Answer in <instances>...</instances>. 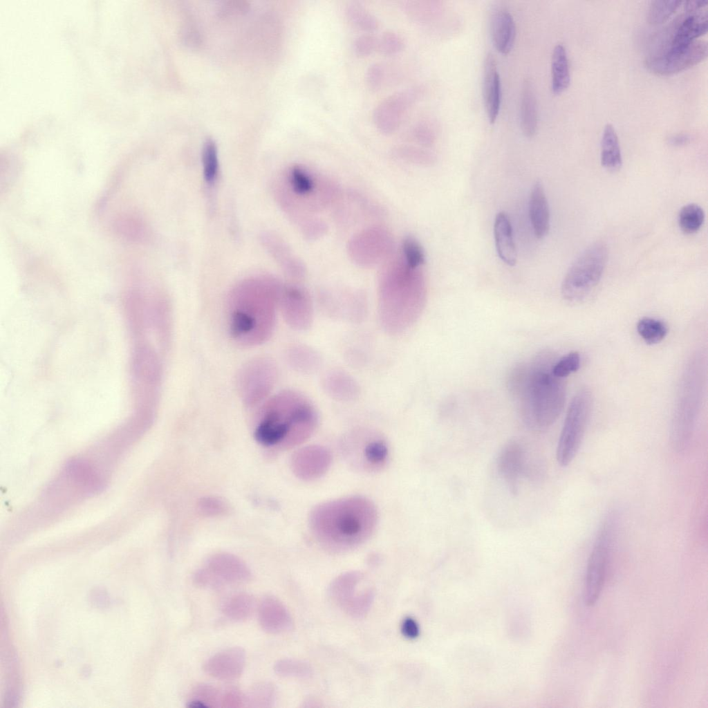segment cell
Here are the masks:
<instances>
[{
    "instance_id": "obj_1",
    "label": "cell",
    "mask_w": 708,
    "mask_h": 708,
    "mask_svg": "<svg viewBox=\"0 0 708 708\" xmlns=\"http://www.w3.org/2000/svg\"><path fill=\"white\" fill-rule=\"evenodd\" d=\"M282 286L271 277L245 280L230 295L227 304L230 333L236 343L251 347L272 335L279 307Z\"/></svg>"
},
{
    "instance_id": "obj_2",
    "label": "cell",
    "mask_w": 708,
    "mask_h": 708,
    "mask_svg": "<svg viewBox=\"0 0 708 708\" xmlns=\"http://www.w3.org/2000/svg\"><path fill=\"white\" fill-rule=\"evenodd\" d=\"M378 519L372 502L351 496L317 505L309 517L310 530L322 548L335 553L352 550L373 532Z\"/></svg>"
},
{
    "instance_id": "obj_3",
    "label": "cell",
    "mask_w": 708,
    "mask_h": 708,
    "mask_svg": "<svg viewBox=\"0 0 708 708\" xmlns=\"http://www.w3.org/2000/svg\"><path fill=\"white\" fill-rule=\"evenodd\" d=\"M389 259L378 278V317L385 332L398 335L418 317L424 304L425 283L419 268L409 266L400 254Z\"/></svg>"
},
{
    "instance_id": "obj_4",
    "label": "cell",
    "mask_w": 708,
    "mask_h": 708,
    "mask_svg": "<svg viewBox=\"0 0 708 708\" xmlns=\"http://www.w3.org/2000/svg\"><path fill=\"white\" fill-rule=\"evenodd\" d=\"M318 420L317 410L308 397L294 390H283L263 405L254 437L263 445L291 448L310 437Z\"/></svg>"
},
{
    "instance_id": "obj_5",
    "label": "cell",
    "mask_w": 708,
    "mask_h": 708,
    "mask_svg": "<svg viewBox=\"0 0 708 708\" xmlns=\"http://www.w3.org/2000/svg\"><path fill=\"white\" fill-rule=\"evenodd\" d=\"M556 360L551 351L539 352L527 366L523 382L512 393L519 398L522 418L531 429L550 427L563 409L566 387L564 379L552 373Z\"/></svg>"
},
{
    "instance_id": "obj_6",
    "label": "cell",
    "mask_w": 708,
    "mask_h": 708,
    "mask_svg": "<svg viewBox=\"0 0 708 708\" xmlns=\"http://www.w3.org/2000/svg\"><path fill=\"white\" fill-rule=\"evenodd\" d=\"M608 256L607 245L602 241L586 248L572 262L562 281V297L572 304L587 297L601 280Z\"/></svg>"
},
{
    "instance_id": "obj_7",
    "label": "cell",
    "mask_w": 708,
    "mask_h": 708,
    "mask_svg": "<svg viewBox=\"0 0 708 708\" xmlns=\"http://www.w3.org/2000/svg\"><path fill=\"white\" fill-rule=\"evenodd\" d=\"M617 523V515L615 511H611L604 519L596 535L584 580V600L587 606L596 604L603 589Z\"/></svg>"
},
{
    "instance_id": "obj_8",
    "label": "cell",
    "mask_w": 708,
    "mask_h": 708,
    "mask_svg": "<svg viewBox=\"0 0 708 708\" xmlns=\"http://www.w3.org/2000/svg\"><path fill=\"white\" fill-rule=\"evenodd\" d=\"M328 594L339 608L355 619L364 617L375 599V589L370 580L357 570L345 572L334 578Z\"/></svg>"
},
{
    "instance_id": "obj_9",
    "label": "cell",
    "mask_w": 708,
    "mask_h": 708,
    "mask_svg": "<svg viewBox=\"0 0 708 708\" xmlns=\"http://www.w3.org/2000/svg\"><path fill=\"white\" fill-rule=\"evenodd\" d=\"M593 405L591 392L581 389L572 398L557 442L556 459L567 467L576 457L584 437Z\"/></svg>"
},
{
    "instance_id": "obj_10",
    "label": "cell",
    "mask_w": 708,
    "mask_h": 708,
    "mask_svg": "<svg viewBox=\"0 0 708 708\" xmlns=\"http://www.w3.org/2000/svg\"><path fill=\"white\" fill-rule=\"evenodd\" d=\"M393 246V236L386 228L371 225L361 230L349 239L347 252L355 264L370 268L388 259Z\"/></svg>"
},
{
    "instance_id": "obj_11",
    "label": "cell",
    "mask_w": 708,
    "mask_h": 708,
    "mask_svg": "<svg viewBox=\"0 0 708 708\" xmlns=\"http://www.w3.org/2000/svg\"><path fill=\"white\" fill-rule=\"evenodd\" d=\"M277 378L274 362L265 357H257L242 366L237 375V388L243 403L254 407L265 400Z\"/></svg>"
},
{
    "instance_id": "obj_12",
    "label": "cell",
    "mask_w": 708,
    "mask_h": 708,
    "mask_svg": "<svg viewBox=\"0 0 708 708\" xmlns=\"http://www.w3.org/2000/svg\"><path fill=\"white\" fill-rule=\"evenodd\" d=\"M279 308L286 324L295 330L308 329L314 318V308L308 290L291 283L282 286Z\"/></svg>"
},
{
    "instance_id": "obj_13",
    "label": "cell",
    "mask_w": 708,
    "mask_h": 708,
    "mask_svg": "<svg viewBox=\"0 0 708 708\" xmlns=\"http://www.w3.org/2000/svg\"><path fill=\"white\" fill-rule=\"evenodd\" d=\"M707 55V42L696 40L682 51L664 52L648 57L645 61V66L654 74L662 76L671 75L695 66L705 59Z\"/></svg>"
},
{
    "instance_id": "obj_14",
    "label": "cell",
    "mask_w": 708,
    "mask_h": 708,
    "mask_svg": "<svg viewBox=\"0 0 708 708\" xmlns=\"http://www.w3.org/2000/svg\"><path fill=\"white\" fill-rule=\"evenodd\" d=\"M416 96L413 88H407L394 92L380 100L373 111V120L377 128L384 133L394 131Z\"/></svg>"
},
{
    "instance_id": "obj_15",
    "label": "cell",
    "mask_w": 708,
    "mask_h": 708,
    "mask_svg": "<svg viewBox=\"0 0 708 708\" xmlns=\"http://www.w3.org/2000/svg\"><path fill=\"white\" fill-rule=\"evenodd\" d=\"M348 457L354 458V461L362 468L369 471L381 469L386 463L388 449L381 438L375 435L354 436L348 439Z\"/></svg>"
},
{
    "instance_id": "obj_16",
    "label": "cell",
    "mask_w": 708,
    "mask_h": 708,
    "mask_svg": "<svg viewBox=\"0 0 708 708\" xmlns=\"http://www.w3.org/2000/svg\"><path fill=\"white\" fill-rule=\"evenodd\" d=\"M496 467L511 494L516 495L520 478L526 469L525 453L522 445L515 440L507 442L498 455Z\"/></svg>"
},
{
    "instance_id": "obj_17",
    "label": "cell",
    "mask_w": 708,
    "mask_h": 708,
    "mask_svg": "<svg viewBox=\"0 0 708 708\" xmlns=\"http://www.w3.org/2000/svg\"><path fill=\"white\" fill-rule=\"evenodd\" d=\"M331 456L325 447L319 445L305 447L292 458L294 473L301 479L311 481L322 476L329 468Z\"/></svg>"
},
{
    "instance_id": "obj_18",
    "label": "cell",
    "mask_w": 708,
    "mask_h": 708,
    "mask_svg": "<svg viewBox=\"0 0 708 708\" xmlns=\"http://www.w3.org/2000/svg\"><path fill=\"white\" fill-rule=\"evenodd\" d=\"M245 664V651L238 646L228 648L210 657L205 663L204 671L209 676L221 680L239 678Z\"/></svg>"
},
{
    "instance_id": "obj_19",
    "label": "cell",
    "mask_w": 708,
    "mask_h": 708,
    "mask_svg": "<svg viewBox=\"0 0 708 708\" xmlns=\"http://www.w3.org/2000/svg\"><path fill=\"white\" fill-rule=\"evenodd\" d=\"M260 626L266 632L272 634L290 631L293 625L292 619L286 606L277 598L268 596L263 598L258 609Z\"/></svg>"
},
{
    "instance_id": "obj_20",
    "label": "cell",
    "mask_w": 708,
    "mask_h": 708,
    "mask_svg": "<svg viewBox=\"0 0 708 708\" xmlns=\"http://www.w3.org/2000/svg\"><path fill=\"white\" fill-rule=\"evenodd\" d=\"M707 31L706 12L687 13L678 24L672 35L670 46L664 52L676 53L687 49L697 38Z\"/></svg>"
},
{
    "instance_id": "obj_21",
    "label": "cell",
    "mask_w": 708,
    "mask_h": 708,
    "mask_svg": "<svg viewBox=\"0 0 708 708\" xmlns=\"http://www.w3.org/2000/svg\"><path fill=\"white\" fill-rule=\"evenodd\" d=\"M483 96L490 123H494L499 113L501 89L496 60L489 53L485 60L483 78Z\"/></svg>"
},
{
    "instance_id": "obj_22",
    "label": "cell",
    "mask_w": 708,
    "mask_h": 708,
    "mask_svg": "<svg viewBox=\"0 0 708 708\" xmlns=\"http://www.w3.org/2000/svg\"><path fill=\"white\" fill-rule=\"evenodd\" d=\"M207 568L223 583L246 581L252 577L246 564L230 554L214 555L208 560Z\"/></svg>"
},
{
    "instance_id": "obj_23",
    "label": "cell",
    "mask_w": 708,
    "mask_h": 708,
    "mask_svg": "<svg viewBox=\"0 0 708 708\" xmlns=\"http://www.w3.org/2000/svg\"><path fill=\"white\" fill-rule=\"evenodd\" d=\"M529 214L533 232L537 239H543L550 230V209L541 181L532 185L529 202Z\"/></svg>"
},
{
    "instance_id": "obj_24",
    "label": "cell",
    "mask_w": 708,
    "mask_h": 708,
    "mask_svg": "<svg viewBox=\"0 0 708 708\" xmlns=\"http://www.w3.org/2000/svg\"><path fill=\"white\" fill-rule=\"evenodd\" d=\"M494 236L497 254L502 261L513 266L516 263L517 253L511 222L504 212H499L494 223Z\"/></svg>"
},
{
    "instance_id": "obj_25",
    "label": "cell",
    "mask_w": 708,
    "mask_h": 708,
    "mask_svg": "<svg viewBox=\"0 0 708 708\" xmlns=\"http://www.w3.org/2000/svg\"><path fill=\"white\" fill-rule=\"evenodd\" d=\"M491 35L494 47L500 53L507 55L511 51L516 37V26L512 16L505 9L498 10L493 15Z\"/></svg>"
},
{
    "instance_id": "obj_26",
    "label": "cell",
    "mask_w": 708,
    "mask_h": 708,
    "mask_svg": "<svg viewBox=\"0 0 708 708\" xmlns=\"http://www.w3.org/2000/svg\"><path fill=\"white\" fill-rule=\"evenodd\" d=\"M323 388L334 399L349 401L357 397L358 386L348 373L340 370H333L323 378Z\"/></svg>"
},
{
    "instance_id": "obj_27",
    "label": "cell",
    "mask_w": 708,
    "mask_h": 708,
    "mask_svg": "<svg viewBox=\"0 0 708 708\" xmlns=\"http://www.w3.org/2000/svg\"><path fill=\"white\" fill-rule=\"evenodd\" d=\"M537 123V105L534 86L530 79H525L521 94V127L527 138L534 136Z\"/></svg>"
},
{
    "instance_id": "obj_28",
    "label": "cell",
    "mask_w": 708,
    "mask_h": 708,
    "mask_svg": "<svg viewBox=\"0 0 708 708\" xmlns=\"http://www.w3.org/2000/svg\"><path fill=\"white\" fill-rule=\"evenodd\" d=\"M270 241L272 252L286 274L295 280L304 279L306 274L304 263L292 252L282 240L272 238Z\"/></svg>"
},
{
    "instance_id": "obj_29",
    "label": "cell",
    "mask_w": 708,
    "mask_h": 708,
    "mask_svg": "<svg viewBox=\"0 0 708 708\" xmlns=\"http://www.w3.org/2000/svg\"><path fill=\"white\" fill-rule=\"evenodd\" d=\"M601 163L606 169L615 171L622 164L620 146L616 131L611 124L604 129L601 141Z\"/></svg>"
},
{
    "instance_id": "obj_30",
    "label": "cell",
    "mask_w": 708,
    "mask_h": 708,
    "mask_svg": "<svg viewBox=\"0 0 708 708\" xmlns=\"http://www.w3.org/2000/svg\"><path fill=\"white\" fill-rule=\"evenodd\" d=\"M552 91L559 95L565 91L570 82L569 64L565 47L558 44L554 48L552 62Z\"/></svg>"
},
{
    "instance_id": "obj_31",
    "label": "cell",
    "mask_w": 708,
    "mask_h": 708,
    "mask_svg": "<svg viewBox=\"0 0 708 708\" xmlns=\"http://www.w3.org/2000/svg\"><path fill=\"white\" fill-rule=\"evenodd\" d=\"M254 607L255 602L252 596L246 593H239L225 601L222 613L230 620L241 622L252 615Z\"/></svg>"
},
{
    "instance_id": "obj_32",
    "label": "cell",
    "mask_w": 708,
    "mask_h": 708,
    "mask_svg": "<svg viewBox=\"0 0 708 708\" xmlns=\"http://www.w3.org/2000/svg\"><path fill=\"white\" fill-rule=\"evenodd\" d=\"M286 359L292 369L303 373H313L320 365L319 355L312 348L303 345L290 347L287 352Z\"/></svg>"
},
{
    "instance_id": "obj_33",
    "label": "cell",
    "mask_w": 708,
    "mask_h": 708,
    "mask_svg": "<svg viewBox=\"0 0 708 708\" xmlns=\"http://www.w3.org/2000/svg\"><path fill=\"white\" fill-rule=\"evenodd\" d=\"M277 690L270 682H259L250 687L244 694V707L252 708L272 707L276 700Z\"/></svg>"
},
{
    "instance_id": "obj_34",
    "label": "cell",
    "mask_w": 708,
    "mask_h": 708,
    "mask_svg": "<svg viewBox=\"0 0 708 708\" xmlns=\"http://www.w3.org/2000/svg\"><path fill=\"white\" fill-rule=\"evenodd\" d=\"M705 212L698 205L690 203L683 206L678 216V223L681 230L685 234L697 232L703 225Z\"/></svg>"
},
{
    "instance_id": "obj_35",
    "label": "cell",
    "mask_w": 708,
    "mask_h": 708,
    "mask_svg": "<svg viewBox=\"0 0 708 708\" xmlns=\"http://www.w3.org/2000/svg\"><path fill=\"white\" fill-rule=\"evenodd\" d=\"M344 12L348 20L357 28L365 30H373L378 27L379 21L376 16L357 3H348Z\"/></svg>"
},
{
    "instance_id": "obj_36",
    "label": "cell",
    "mask_w": 708,
    "mask_h": 708,
    "mask_svg": "<svg viewBox=\"0 0 708 708\" xmlns=\"http://www.w3.org/2000/svg\"><path fill=\"white\" fill-rule=\"evenodd\" d=\"M637 330L647 344L653 345L664 339L667 334L668 328L662 321L646 317L638 321Z\"/></svg>"
},
{
    "instance_id": "obj_37",
    "label": "cell",
    "mask_w": 708,
    "mask_h": 708,
    "mask_svg": "<svg viewBox=\"0 0 708 708\" xmlns=\"http://www.w3.org/2000/svg\"><path fill=\"white\" fill-rule=\"evenodd\" d=\"M275 673L283 678H308L313 673V668L306 661L284 658L278 660L274 666Z\"/></svg>"
},
{
    "instance_id": "obj_38",
    "label": "cell",
    "mask_w": 708,
    "mask_h": 708,
    "mask_svg": "<svg viewBox=\"0 0 708 708\" xmlns=\"http://www.w3.org/2000/svg\"><path fill=\"white\" fill-rule=\"evenodd\" d=\"M683 3L681 1L656 0L651 1L647 19L652 25L661 24L667 21Z\"/></svg>"
},
{
    "instance_id": "obj_39",
    "label": "cell",
    "mask_w": 708,
    "mask_h": 708,
    "mask_svg": "<svg viewBox=\"0 0 708 708\" xmlns=\"http://www.w3.org/2000/svg\"><path fill=\"white\" fill-rule=\"evenodd\" d=\"M401 252L402 259L411 268H420L425 262L424 250L413 236L404 237L402 242Z\"/></svg>"
},
{
    "instance_id": "obj_40",
    "label": "cell",
    "mask_w": 708,
    "mask_h": 708,
    "mask_svg": "<svg viewBox=\"0 0 708 708\" xmlns=\"http://www.w3.org/2000/svg\"><path fill=\"white\" fill-rule=\"evenodd\" d=\"M203 176L208 184L215 180L218 171V159L217 148L212 140H207L203 148L202 153Z\"/></svg>"
},
{
    "instance_id": "obj_41",
    "label": "cell",
    "mask_w": 708,
    "mask_h": 708,
    "mask_svg": "<svg viewBox=\"0 0 708 708\" xmlns=\"http://www.w3.org/2000/svg\"><path fill=\"white\" fill-rule=\"evenodd\" d=\"M404 46L403 37L393 30H386L378 37L377 48L383 54H395L400 51Z\"/></svg>"
},
{
    "instance_id": "obj_42",
    "label": "cell",
    "mask_w": 708,
    "mask_h": 708,
    "mask_svg": "<svg viewBox=\"0 0 708 708\" xmlns=\"http://www.w3.org/2000/svg\"><path fill=\"white\" fill-rule=\"evenodd\" d=\"M579 366L580 355L578 352L572 351L557 359L552 367V373L555 376L564 379L576 372Z\"/></svg>"
},
{
    "instance_id": "obj_43",
    "label": "cell",
    "mask_w": 708,
    "mask_h": 708,
    "mask_svg": "<svg viewBox=\"0 0 708 708\" xmlns=\"http://www.w3.org/2000/svg\"><path fill=\"white\" fill-rule=\"evenodd\" d=\"M391 151L396 158L413 162H422L428 158L427 151L412 145H397L392 147Z\"/></svg>"
},
{
    "instance_id": "obj_44",
    "label": "cell",
    "mask_w": 708,
    "mask_h": 708,
    "mask_svg": "<svg viewBox=\"0 0 708 708\" xmlns=\"http://www.w3.org/2000/svg\"><path fill=\"white\" fill-rule=\"evenodd\" d=\"M385 69L382 64L373 62L371 64L365 73V80L368 86L374 91L379 89L384 82Z\"/></svg>"
},
{
    "instance_id": "obj_45",
    "label": "cell",
    "mask_w": 708,
    "mask_h": 708,
    "mask_svg": "<svg viewBox=\"0 0 708 708\" xmlns=\"http://www.w3.org/2000/svg\"><path fill=\"white\" fill-rule=\"evenodd\" d=\"M378 37L371 33L358 35L353 41L355 52L361 55H366L377 48Z\"/></svg>"
},
{
    "instance_id": "obj_46",
    "label": "cell",
    "mask_w": 708,
    "mask_h": 708,
    "mask_svg": "<svg viewBox=\"0 0 708 708\" xmlns=\"http://www.w3.org/2000/svg\"><path fill=\"white\" fill-rule=\"evenodd\" d=\"M194 582L201 587L212 588L220 587L223 583L213 575L207 568L198 570L194 576Z\"/></svg>"
},
{
    "instance_id": "obj_47",
    "label": "cell",
    "mask_w": 708,
    "mask_h": 708,
    "mask_svg": "<svg viewBox=\"0 0 708 708\" xmlns=\"http://www.w3.org/2000/svg\"><path fill=\"white\" fill-rule=\"evenodd\" d=\"M199 507L201 511L206 514H219L226 511L225 504L221 500L215 498H206L201 501Z\"/></svg>"
},
{
    "instance_id": "obj_48",
    "label": "cell",
    "mask_w": 708,
    "mask_h": 708,
    "mask_svg": "<svg viewBox=\"0 0 708 708\" xmlns=\"http://www.w3.org/2000/svg\"><path fill=\"white\" fill-rule=\"evenodd\" d=\"M400 631L408 639H415L419 635L420 628L417 622L411 617H404L400 625Z\"/></svg>"
},
{
    "instance_id": "obj_49",
    "label": "cell",
    "mask_w": 708,
    "mask_h": 708,
    "mask_svg": "<svg viewBox=\"0 0 708 708\" xmlns=\"http://www.w3.org/2000/svg\"><path fill=\"white\" fill-rule=\"evenodd\" d=\"M690 142V137L687 134L673 135L668 138V143L673 147H681L687 145Z\"/></svg>"
},
{
    "instance_id": "obj_50",
    "label": "cell",
    "mask_w": 708,
    "mask_h": 708,
    "mask_svg": "<svg viewBox=\"0 0 708 708\" xmlns=\"http://www.w3.org/2000/svg\"><path fill=\"white\" fill-rule=\"evenodd\" d=\"M683 3L684 10L687 13H692L698 12V10L705 8L707 6V2L706 1H684Z\"/></svg>"
}]
</instances>
